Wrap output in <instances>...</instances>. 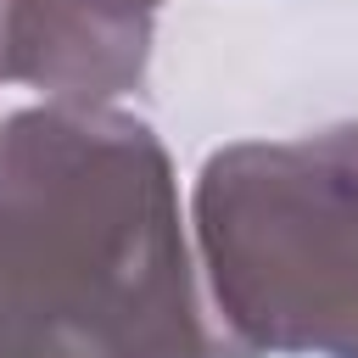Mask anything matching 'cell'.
Returning a JSON list of instances; mask_svg holds the SVG:
<instances>
[{"mask_svg": "<svg viewBox=\"0 0 358 358\" xmlns=\"http://www.w3.org/2000/svg\"><path fill=\"white\" fill-rule=\"evenodd\" d=\"M0 224L39 313L101 358H257L190 257L157 129L117 106H22L0 123Z\"/></svg>", "mask_w": 358, "mask_h": 358, "instance_id": "1", "label": "cell"}, {"mask_svg": "<svg viewBox=\"0 0 358 358\" xmlns=\"http://www.w3.org/2000/svg\"><path fill=\"white\" fill-rule=\"evenodd\" d=\"M11 6L17 0H0V84H11Z\"/></svg>", "mask_w": 358, "mask_h": 358, "instance_id": "6", "label": "cell"}, {"mask_svg": "<svg viewBox=\"0 0 358 358\" xmlns=\"http://www.w3.org/2000/svg\"><path fill=\"white\" fill-rule=\"evenodd\" d=\"M162 0H17L11 73L62 106H112L145 84Z\"/></svg>", "mask_w": 358, "mask_h": 358, "instance_id": "3", "label": "cell"}, {"mask_svg": "<svg viewBox=\"0 0 358 358\" xmlns=\"http://www.w3.org/2000/svg\"><path fill=\"white\" fill-rule=\"evenodd\" d=\"M0 358H101V352L73 341V336H62L56 324H34V330L0 341Z\"/></svg>", "mask_w": 358, "mask_h": 358, "instance_id": "5", "label": "cell"}, {"mask_svg": "<svg viewBox=\"0 0 358 358\" xmlns=\"http://www.w3.org/2000/svg\"><path fill=\"white\" fill-rule=\"evenodd\" d=\"M190 229L207 296L241 347L358 358V123L213 151Z\"/></svg>", "mask_w": 358, "mask_h": 358, "instance_id": "2", "label": "cell"}, {"mask_svg": "<svg viewBox=\"0 0 358 358\" xmlns=\"http://www.w3.org/2000/svg\"><path fill=\"white\" fill-rule=\"evenodd\" d=\"M34 324H50V319L39 313V302H34V291H28L22 268H17V252L6 241V224H0V341L22 336Z\"/></svg>", "mask_w": 358, "mask_h": 358, "instance_id": "4", "label": "cell"}]
</instances>
